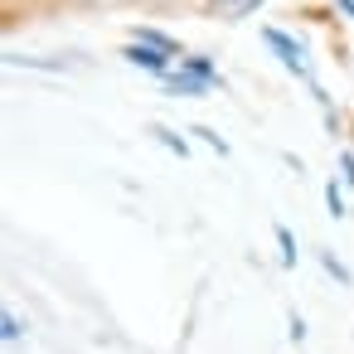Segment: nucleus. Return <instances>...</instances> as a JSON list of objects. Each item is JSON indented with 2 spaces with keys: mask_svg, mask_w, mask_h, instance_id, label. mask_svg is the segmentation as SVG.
Instances as JSON below:
<instances>
[{
  "mask_svg": "<svg viewBox=\"0 0 354 354\" xmlns=\"http://www.w3.org/2000/svg\"><path fill=\"white\" fill-rule=\"evenodd\" d=\"M127 39H131V44H151V49H160V54H165V59H175V64L185 59V44H180V39H170L165 30H151V25H131V30H127Z\"/></svg>",
  "mask_w": 354,
  "mask_h": 354,
  "instance_id": "nucleus-1",
  "label": "nucleus"
},
{
  "mask_svg": "<svg viewBox=\"0 0 354 354\" xmlns=\"http://www.w3.org/2000/svg\"><path fill=\"white\" fill-rule=\"evenodd\" d=\"M262 44H267V49H277V59H281L291 73H301V78H306V59H301V44H296V39H286L281 30H272V25H267V30H262Z\"/></svg>",
  "mask_w": 354,
  "mask_h": 354,
  "instance_id": "nucleus-2",
  "label": "nucleus"
},
{
  "mask_svg": "<svg viewBox=\"0 0 354 354\" xmlns=\"http://www.w3.org/2000/svg\"><path fill=\"white\" fill-rule=\"evenodd\" d=\"M165 88H170L175 97H209V88H214V83H209V78H199V73H189L185 64H175V68L165 73Z\"/></svg>",
  "mask_w": 354,
  "mask_h": 354,
  "instance_id": "nucleus-3",
  "label": "nucleus"
},
{
  "mask_svg": "<svg viewBox=\"0 0 354 354\" xmlns=\"http://www.w3.org/2000/svg\"><path fill=\"white\" fill-rule=\"evenodd\" d=\"M122 59H127V64H136V68H146V73H160V78H165V73L175 68V64H170V59H165L160 49H151V44H131V39H127Z\"/></svg>",
  "mask_w": 354,
  "mask_h": 354,
  "instance_id": "nucleus-4",
  "label": "nucleus"
},
{
  "mask_svg": "<svg viewBox=\"0 0 354 354\" xmlns=\"http://www.w3.org/2000/svg\"><path fill=\"white\" fill-rule=\"evenodd\" d=\"M180 64H185V68H189V73H199V78H209V83H214V88H218V83H223V78H218V68H214V59H204V54H185V59H180Z\"/></svg>",
  "mask_w": 354,
  "mask_h": 354,
  "instance_id": "nucleus-5",
  "label": "nucleus"
},
{
  "mask_svg": "<svg viewBox=\"0 0 354 354\" xmlns=\"http://www.w3.org/2000/svg\"><path fill=\"white\" fill-rule=\"evenodd\" d=\"M151 136H156V141H160V146H170V151H175V156H180V160H185V156H189V146H185V136H175V131H170V127H160V122H156V127H151Z\"/></svg>",
  "mask_w": 354,
  "mask_h": 354,
  "instance_id": "nucleus-6",
  "label": "nucleus"
},
{
  "mask_svg": "<svg viewBox=\"0 0 354 354\" xmlns=\"http://www.w3.org/2000/svg\"><path fill=\"white\" fill-rule=\"evenodd\" d=\"M25 335V320L15 315V310H6V315H0V339H6V344H15Z\"/></svg>",
  "mask_w": 354,
  "mask_h": 354,
  "instance_id": "nucleus-7",
  "label": "nucleus"
},
{
  "mask_svg": "<svg viewBox=\"0 0 354 354\" xmlns=\"http://www.w3.org/2000/svg\"><path fill=\"white\" fill-rule=\"evenodd\" d=\"M272 233H277V243H281V262H286V267H296V238H291V228H286V223H277Z\"/></svg>",
  "mask_w": 354,
  "mask_h": 354,
  "instance_id": "nucleus-8",
  "label": "nucleus"
},
{
  "mask_svg": "<svg viewBox=\"0 0 354 354\" xmlns=\"http://www.w3.org/2000/svg\"><path fill=\"white\" fill-rule=\"evenodd\" d=\"M320 267H325V272H330V277H335V281H339V286H349V267H344V262H339V257H335V252H330V248H325V252H320Z\"/></svg>",
  "mask_w": 354,
  "mask_h": 354,
  "instance_id": "nucleus-9",
  "label": "nucleus"
},
{
  "mask_svg": "<svg viewBox=\"0 0 354 354\" xmlns=\"http://www.w3.org/2000/svg\"><path fill=\"white\" fill-rule=\"evenodd\" d=\"M189 131H194V136H199L204 146H214V156H228V141H223V136H218L214 127H189Z\"/></svg>",
  "mask_w": 354,
  "mask_h": 354,
  "instance_id": "nucleus-10",
  "label": "nucleus"
},
{
  "mask_svg": "<svg viewBox=\"0 0 354 354\" xmlns=\"http://www.w3.org/2000/svg\"><path fill=\"white\" fill-rule=\"evenodd\" d=\"M325 209H330L335 218H344V214H349V209H344V199H339V185H335V180H325Z\"/></svg>",
  "mask_w": 354,
  "mask_h": 354,
  "instance_id": "nucleus-11",
  "label": "nucleus"
},
{
  "mask_svg": "<svg viewBox=\"0 0 354 354\" xmlns=\"http://www.w3.org/2000/svg\"><path fill=\"white\" fill-rule=\"evenodd\" d=\"M257 6H262V0H238V6H233V10H228L223 20H243V15H252Z\"/></svg>",
  "mask_w": 354,
  "mask_h": 354,
  "instance_id": "nucleus-12",
  "label": "nucleus"
},
{
  "mask_svg": "<svg viewBox=\"0 0 354 354\" xmlns=\"http://www.w3.org/2000/svg\"><path fill=\"white\" fill-rule=\"evenodd\" d=\"M339 180H344V185H354V151H344V156H339Z\"/></svg>",
  "mask_w": 354,
  "mask_h": 354,
  "instance_id": "nucleus-13",
  "label": "nucleus"
},
{
  "mask_svg": "<svg viewBox=\"0 0 354 354\" xmlns=\"http://www.w3.org/2000/svg\"><path fill=\"white\" fill-rule=\"evenodd\" d=\"M204 6H209V10H233L238 0H204Z\"/></svg>",
  "mask_w": 354,
  "mask_h": 354,
  "instance_id": "nucleus-14",
  "label": "nucleus"
},
{
  "mask_svg": "<svg viewBox=\"0 0 354 354\" xmlns=\"http://www.w3.org/2000/svg\"><path fill=\"white\" fill-rule=\"evenodd\" d=\"M73 6H78V10H93V6H102V0H73Z\"/></svg>",
  "mask_w": 354,
  "mask_h": 354,
  "instance_id": "nucleus-15",
  "label": "nucleus"
},
{
  "mask_svg": "<svg viewBox=\"0 0 354 354\" xmlns=\"http://www.w3.org/2000/svg\"><path fill=\"white\" fill-rule=\"evenodd\" d=\"M339 10H344V15H349V20H354V0H339Z\"/></svg>",
  "mask_w": 354,
  "mask_h": 354,
  "instance_id": "nucleus-16",
  "label": "nucleus"
}]
</instances>
